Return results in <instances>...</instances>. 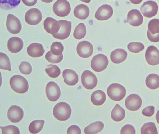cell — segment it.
Listing matches in <instances>:
<instances>
[{
  "label": "cell",
  "mask_w": 159,
  "mask_h": 134,
  "mask_svg": "<svg viewBox=\"0 0 159 134\" xmlns=\"http://www.w3.org/2000/svg\"><path fill=\"white\" fill-rule=\"evenodd\" d=\"M93 46L89 42L83 41L79 42L77 47V53L80 57L83 58L90 57L93 53Z\"/></svg>",
  "instance_id": "cell-12"
},
{
  "label": "cell",
  "mask_w": 159,
  "mask_h": 134,
  "mask_svg": "<svg viewBox=\"0 0 159 134\" xmlns=\"http://www.w3.org/2000/svg\"><path fill=\"white\" fill-rule=\"evenodd\" d=\"M64 46L61 42H56L51 46L50 51L52 54L56 56L61 55L64 51Z\"/></svg>",
  "instance_id": "cell-36"
},
{
  "label": "cell",
  "mask_w": 159,
  "mask_h": 134,
  "mask_svg": "<svg viewBox=\"0 0 159 134\" xmlns=\"http://www.w3.org/2000/svg\"><path fill=\"white\" fill-rule=\"evenodd\" d=\"M125 103L127 109L131 111H136L142 106V99L137 94H132L126 98Z\"/></svg>",
  "instance_id": "cell-9"
},
{
  "label": "cell",
  "mask_w": 159,
  "mask_h": 134,
  "mask_svg": "<svg viewBox=\"0 0 159 134\" xmlns=\"http://www.w3.org/2000/svg\"><path fill=\"white\" fill-rule=\"evenodd\" d=\"M19 68L20 71L25 75H29L32 72V65L27 62H22L19 66Z\"/></svg>",
  "instance_id": "cell-38"
},
{
  "label": "cell",
  "mask_w": 159,
  "mask_h": 134,
  "mask_svg": "<svg viewBox=\"0 0 159 134\" xmlns=\"http://www.w3.org/2000/svg\"><path fill=\"white\" fill-rule=\"evenodd\" d=\"M127 21L132 26L138 27L143 24V17L138 10L132 9L128 14Z\"/></svg>",
  "instance_id": "cell-18"
},
{
  "label": "cell",
  "mask_w": 159,
  "mask_h": 134,
  "mask_svg": "<svg viewBox=\"0 0 159 134\" xmlns=\"http://www.w3.org/2000/svg\"><path fill=\"white\" fill-rule=\"evenodd\" d=\"M46 93L48 99L51 102H55L60 98L61 91L60 87L55 82L51 81L46 86Z\"/></svg>",
  "instance_id": "cell-8"
},
{
  "label": "cell",
  "mask_w": 159,
  "mask_h": 134,
  "mask_svg": "<svg viewBox=\"0 0 159 134\" xmlns=\"http://www.w3.org/2000/svg\"><path fill=\"white\" fill-rule=\"evenodd\" d=\"M146 85L149 88L155 90L159 87V75L156 74H151L146 78Z\"/></svg>",
  "instance_id": "cell-26"
},
{
  "label": "cell",
  "mask_w": 159,
  "mask_h": 134,
  "mask_svg": "<svg viewBox=\"0 0 159 134\" xmlns=\"http://www.w3.org/2000/svg\"><path fill=\"white\" fill-rule=\"evenodd\" d=\"M0 68L2 70L11 71V65L9 58L6 54L0 53Z\"/></svg>",
  "instance_id": "cell-32"
},
{
  "label": "cell",
  "mask_w": 159,
  "mask_h": 134,
  "mask_svg": "<svg viewBox=\"0 0 159 134\" xmlns=\"http://www.w3.org/2000/svg\"><path fill=\"white\" fill-rule=\"evenodd\" d=\"M10 85L12 90L19 94H25L29 89L27 80L20 75H15L10 80Z\"/></svg>",
  "instance_id": "cell-2"
},
{
  "label": "cell",
  "mask_w": 159,
  "mask_h": 134,
  "mask_svg": "<svg viewBox=\"0 0 159 134\" xmlns=\"http://www.w3.org/2000/svg\"><path fill=\"white\" fill-rule=\"evenodd\" d=\"M45 71L49 76L52 78H58L61 74V70L59 67L54 65H47Z\"/></svg>",
  "instance_id": "cell-31"
},
{
  "label": "cell",
  "mask_w": 159,
  "mask_h": 134,
  "mask_svg": "<svg viewBox=\"0 0 159 134\" xmlns=\"http://www.w3.org/2000/svg\"><path fill=\"white\" fill-rule=\"evenodd\" d=\"M121 134H136V130L134 127L132 125H125L121 128L120 131Z\"/></svg>",
  "instance_id": "cell-40"
},
{
  "label": "cell",
  "mask_w": 159,
  "mask_h": 134,
  "mask_svg": "<svg viewBox=\"0 0 159 134\" xmlns=\"http://www.w3.org/2000/svg\"><path fill=\"white\" fill-rule=\"evenodd\" d=\"M80 1L86 3H89L91 2V0H80Z\"/></svg>",
  "instance_id": "cell-48"
},
{
  "label": "cell",
  "mask_w": 159,
  "mask_h": 134,
  "mask_svg": "<svg viewBox=\"0 0 159 134\" xmlns=\"http://www.w3.org/2000/svg\"><path fill=\"white\" fill-rule=\"evenodd\" d=\"M45 57L46 60L49 63H52V64H57V63H60L63 60V55L62 54L59 56H56L52 54L50 51L46 54Z\"/></svg>",
  "instance_id": "cell-35"
},
{
  "label": "cell",
  "mask_w": 159,
  "mask_h": 134,
  "mask_svg": "<svg viewBox=\"0 0 159 134\" xmlns=\"http://www.w3.org/2000/svg\"><path fill=\"white\" fill-rule=\"evenodd\" d=\"M156 119L157 123L159 124V110L157 111L156 114Z\"/></svg>",
  "instance_id": "cell-46"
},
{
  "label": "cell",
  "mask_w": 159,
  "mask_h": 134,
  "mask_svg": "<svg viewBox=\"0 0 159 134\" xmlns=\"http://www.w3.org/2000/svg\"><path fill=\"white\" fill-rule=\"evenodd\" d=\"M71 113L70 106L66 102H60L57 104L53 109L54 117L61 121L67 120L71 117Z\"/></svg>",
  "instance_id": "cell-1"
},
{
  "label": "cell",
  "mask_w": 159,
  "mask_h": 134,
  "mask_svg": "<svg viewBox=\"0 0 159 134\" xmlns=\"http://www.w3.org/2000/svg\"><path fill=\"white\" fill-rule=\"evenodd\" d=\"M87 34V28L84 23H80L77 25L74 32V37L75 39L80 40L84 38Z\"/></svg>",
  "instance_id": "cell-29"
},
{
  "label": "cell",
  "mask_w": 159,
  "mask_h": 134,
  "mask_svg": "<svg viewBox=\"0 0 159 134\" xmlns=\"http://www.w3.org/2000/svg\"><path fill=\"white\" fill-rule=\"evenodd\" d=\"M109 65V60L107 56L103 54L96 55L91 61V67L94 71L101 72L106 69Z\"/></svg>",
  "instance_id": "cell-4"
},
{
  "label": "cell",
  "mask_w": 159,
  "mask_h": 134,
  "mask_svg": "<svg viewBox=\"0 0 159 134\" xmlns=\"http://www.w3.org/2000/svg\"><path fill=\"white\" fill-rule=\"evenodd\" d=\"M106 100L105 93L102 90L94 91L91 96V101L94 105L100 106L102 105Z\"/></svg>",
  "instance_id": "cell-24"
},
{
  "label": "cell",
  "mask_w": 159,
  "mask_h": 134,
  "mask_svg": "<svg viewBox=\"0 0 159 134\" xmlns=\"http://www.w3.org/2000/svg\"><path fill=\"white\" fill-rule=\"evenodd\" d=\"M107 95L111 100L119 101L122 100L126 95V88L119 84H112L107 88Z\"/></svg>",
  "instance_id": "cell-3"
},
{
  "label": "cell",
  "mask_w": 159,
  "mask_h": 134,
  "mask_svg": "<svg viewBox=\"0 0 159 134\" xmlns=\"http://www.w3.org/2000/svg\"><path fill=\"white\" fill-rule=\"evenodd\" d=\"M157 128L154 122H148L143 125L141 128V134H158Z\"/></svg>",
  "instance_id": "cell-33"
},
{
  "label": "cell",
  "mask_w": 159,
  "mask_h": 134,
  "mask_svg": "<svg viewBox=\"0 0 159 134\" xmlns=\"http://www.w3.org/2000/svg\"><path fill=\"white\" fill-rule=\"evenodd\" d=\"M21 0H0L1 8L3 10H11L20 4Z\"/></svg>",
  "instance_id": "cell-30"
},
{
  "label": "cell",
  "mask_w": 159,
  "mask_h": 134,
  "mask_svg": "<svg viewBox=\"0 0 159 134\" xmlns=\"http://www.w3.org/2000/svg\"><path fill=\"white\" fill-rule=\"evenodd\" d=\"M24 116V111L20 106L12 105L9 108L7 117L12 123H18L22 120Z\"/></svg>",
  "instance_id": "cell-16"
},
{
  "label": "cell",
  "mask_w": 159,
  "mask_h": 134,
  "mask_svg": "<svg viewBox=\"0 0 159 134\" xmlns=\"http://www.w3.org/2000/svg\"><path fill=\"white\" fill-rule=\"evenodd\" d=\"M111 117L114 121L120 122L125 118V110L120 105L117 104L112 110Z\"/></svg>",
  "instance_id": "cell-25"
},
{
  "label": "cell",
  "mask_w": 159,
  "mask_h": 134,
  "mask_svg": "<svg viewBox=\"0 0 159 134\" xmlns=\"http://www.w3.org/2000/svg\"><path fill=\"white\" fill-rule=\"evenodd\" d=\"M67 134H81L80 128L77 125H72L67 130Z\"/></svg>",
  "instance_id": "cell-43"
},
{
  "label": "cell",
  "mask_w": 159,
  "mask_h": 134,
  "mask_svg": "<svg viewBox=\"0 0 159 134\" xmlns=\"http://www.w3.org/2000/svg\"><path fill=\"white\" fill-rule=\"evenodd\" d=\"M2 134H20V130L17 127L14 125L1 127Z\"/></svg>",
  "instance_id": "cell-39"
},
{
  "label": "cell",
  "mask_w": 159,
  "mask_h": 134,
  "mask_svg": "<svg viewBox=\"0 0 159 134\" xmlns=\"http://www.w3.org/2000/svg\"><path fill=\"white\" fill-rule=\"evenodd\" d=\"M143 1V0H129V1L134 4H140Z\"/></svg>",
  "instance_id": "cell-45"
},
{
  "label": "cell",
  "mask_w": 159,
  "mask_h": 134,
  "mask_svg": "<svg viewBox=\"0 0 159 134\" xmlns=\"http://www.w3.org/2000/svg\"><path fill=\"white\" fill-rule=\"evenodd\" d=\"M127 47L131 53H139L144 49L145 46L141 42H132L128 45Z\"/></svg>",
  "instance_id": "cell-34"
},
{
  "label": "cell",
  "mask_w": 159,
  "mask_h": 134,
  "mask_svg": "<svg viewBox=\"0 0 159 134\" xmlns=\"http://www.w3.org/2000/svg\"><path fill=\"white\" fill-rule=\"evenodd\" d=\"M113 9L111 5L104 4L97 10L95 17L99 21H105L112 16Z\"/></svg>",
  "instance_id": "cell-15"
},
{
  "label": "cell",
  "mask_w": 159,
  "mask_h": 134,
  "mask_svg": "<svg viewBox=\"0 0 159 134\" xmlns=\"http://www.w3.org/2000/svg\"><path fill=\"white\" fill-rule=\"evenodd\" d=\"M158 5L153 1H148L145 2L141 7V11L146 17H153L157 15Z\"/></svg>",
  "instance_id": "cell-10"
},
{
  "label": "cell",
  "mask_w": 159,
  "mask_h": 134,
  "mask_svg": "<svg viewBox=\"0 0 159 134\" xmlns=\"http://www.w3.org/2000/svg\"><path fill=\"white\" fill-rule=\"evenodd\" d=\"M81 82L83 86L89 90H91L96 87L98 84L97 76L92 72L86 70L82 73Z\"/></svg>",
  "instance_id": "cell-6"
},
{
  "label": "cell",
  "mask_w": 159,
  "mask_h": 134,
  "mask_svg": "<svg viewBox=\"0 0 159 134\" xmlns=\"http://www.w3.org/2000/svg\"><path fill=\"white\" fill-rule=\"evenodd\" d=\"M147 37L148 39L153 42H159V33L158 34H152L151 32L149 31V29L147 30Z\"/></svg>",
  "instance_id": "cell-42"
},
{
  "label": "cell",
  "mask_w": 159,
  "mask_h": 134,
  "mask_svg": "<svg viewBox=\"0 0 159 134\" xmlns=\"http://www.w3.org/2000/svg\"><path fill=\"white\" fill-rule=\"evenodd\" d=\"M7 47L10 52L16 54L22 50L24 47V42L19 37H11L8 41Z\"/></svg>",
  "instance_id": "cell-19"
},
{
  "label": "cell",
  "mask_w": 159,
  "mask_h": 134,
  "mask_svg": "<svg viewBox=\"0 0 159 134\" xmlns=\"http://www.w3.org/2000/svg\"><path fill=\"white\" fill-rule=\"evenodd\" d=\"M53 11L56 16L66 17L71 11V6L67 0H57L53 5Z\"/></svg>",
  "instance_id": "cell-5"
},
{
  "label": "cell",
  "mask_w": 159,
  "mask_h": 134,
  "mask_svg": "<svg viewBox=\"0 0 159 134\" xmlns=\"http://www.w3.org/2000/svg\"><path fill=\"white\" fill-rule=\"evenodd\" d=\"M44 121L43 120H36L30 123L29 126V131L31 134H37L42 130L44 126Z\"/></svg>",
  "instance_id": "cell-28"
},
{
  "label": "cell",
  "mask_w": 159,
  "mask_h": 134,
  "mask_svg": "<svg viewBox=\"0 0 159 134\" xmlns=\"http://www.w3.org/2000/svg\"><path fill=\"white\" fill-rule=\"evenodd\" d=\"M145 59L148 64L155 66L159 64V50L155 46L148 47L146 51Z\"/></svg>",
  "instance_id": "cell-14"
},
{
  "label": "cell",
  "mask_w": 159,
  "mask_h": 134,
  "mask_svg": "<svg viewBox=\"0 0 159 134\" xmlns=\"http://www.w3.org/2000/svg\"><path fill=\"white\" fill-rule=\"evenodd\" d=\"M42 15L39 10L32 8L29 10L25 15V21L31 25H35L41 22Z\"/></svg>",
  "instance_id": "cell-11"
},
{
  "label": "cell",
  "mask_w": 159,
  "mask_h": 134,
  "mask_svg": "<svg viewBox=\"0 0 159 134\" xmlns=\"http://www.w3.org/2000/svg\"><path fill=\"white\" fill-rule=\"evenodd\" d=\"M23 3L28 6H33L37 3V0H22Z\"/></svg>",
  "instance_id": "cell-44"
},
{
  "label": "cell",
  "mask_w": 159,
  "mask_h": 134,
  "mask_svg": "<svg viewBox=\"0 0 159 134\" xmlns=\"http://www.w3.org/2000/svg\"><path fill=\"white\" fill-rule=\"evenodd\" d=\"M27 54L33 58L40 57L45 52L42 44L39 43H31L27 48Z\"/></svg>",
  "instance_id": "cell-21"
},
{
  "label": "cell",
  "mask_w": 159,
  "mask_h": 134,
  "mask_svg": "<svg viewBox=\"0 0 159 134\" xmlns=\"http://www.w3.org/2000/svg\"><path fill=\"white\" fill-rule=\"evenodd\" d=\"M155 112V107L154 106H149L145 107L142 111V114L147 117L153 116Z\"/></svg>",
  "instance_id": "cell-41"
},
{
  "label": "cell",
  "mask_w": 159,
  "mask_h": 134,
  "mask_svg": "<svg viewBox=\"0 0 159 134\" xmlns=\"http://www.w3.org/2000/svg\"><path fill=\"white\" fill-rule=\"evenodd\" d=\"M128 53L123 49H116L111 54V59L114 64L123 63L127 59Z\"/></svg>",
  "instance_id": "cell-22"
},
{
  "label": "cell",
  "mask_w": 159,
  "mask_h": 134,
  "mask_svg": "<svg viewBox=\"0 0 159 134\" xmlns=\"http://www.w3.org/2000/svg\"><path fill=\"white\" fill-rule=\"evenodd\" d=\"M6 27L8 31L11 34H18L22 30V24L20 20L12 14L8 15Z\"/></svg>",
  "instance_id": "cell-7"
},
{
  "label": "cell",
  "mask_w": 159,
  "mask_h": 134,
  "mask_svg": "<svg viewBox=\"0 0 159 134\" xmlns=\"http://www.w3.org/2000/svg\"><path fill=\"white\" fill-rule=\"evenodd\" d=\"M60 26L59 21L51 17L47 18L43 23V26L47 32L53 35L58 33Z\"/></svg>",
  "instance_id": "cell-17"
},
{
  "label": "cell",
  "mask_w": 159,
  "mask_h": 134,
  "mask_svg": "<svg viewBox=\"0 0 159 134\" xmlns=\"http://www.w3.org/2000/svg\"><path fill=\"white\" fill-rule=\"evenodd\" d=\"M60 28L58 33L53 35L54 38L59 40H65L70 34L71 31L72 23L66 20H60Z\"/></svg>",
  "instance_id": "cell-13"
},
{
  "label": "cell",
  "mask_w": 159,
  "mask_h": 134,
  "mask_svg": "<svg viewBox=\"0 0 159 134\" xmlns=\"http://www.w3.org/2000/svg\"><path fill=\"white\" fill-rule=\"evenodd\" d=\"M148 29L152 34L159 33V19H153L150 21L148 25Z\"/></svg>",
  "instance_id": "cell-37"
},
{
  "label": "cell",
  "mask_w": 159,
  "mask_h": 134,
  "mask_svg": "<svg viewBox=\"0 0 159 134\" xmlns=\"http://www.w3.org/2000/svg\"><path fill=\"white\" fill-rule=\"evenodd\" d=\"M63 77L66 84L68 86H73L79 82V75L75 71L71 69H66L63 72Z\"/></svg>",
  "instance_id": "cell-20"
},
{
  "label": "cell",
  "mask_w": 159,
  "mask_h": 134,
  "mask_svg": "<svg viewBox=\"0 0 159 134\" xmlns=\"http://www.w3.org/2000/svg\"><path fill=\"white\" fill-rule=\"evenodd\" d=\"M90 13L89 7L85 4H80L75 8L74 15L75 16L80 20L88 18Z\"/></svg>",
  "instance_id": "cell-23"
},
{
  "label": "cell",
  "mask_w": 159,
  "mask_h": 134,
  "mask_svg": "<svg viewBox=\"0 0 159 134\" xmlns=\"http://www.w3.org/2000/svg\"><path fill=\"white\" fill-rule=\"evenodd\" d=\"M104 127L103 123L101 121H97L87 126L84 129L85 134H97L101 132Z\"/></svg>",
  "instance_id": "cell-27"
},
{
  "label": "cell",
  "mask_w": 159,
  "mask_h": 134,
  "mask_svg": "<svg viewBox=\"0 0 159 134\" xmlns=\"http://www.w3.org/2000/svg\"><path fill=\"white\" fill-rule=\"evenodd\" d=\"M43 2H45V3H50L52 2L54 0H41Z\"/></svg>",
  "instance_id": "cell-47"
}]
</instances>
